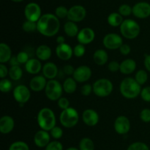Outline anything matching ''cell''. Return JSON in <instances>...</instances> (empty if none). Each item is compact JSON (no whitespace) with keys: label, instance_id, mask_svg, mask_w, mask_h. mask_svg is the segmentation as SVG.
<instances>
[{"label":"cell","instance_id":"cell-35","mask_svg":"<svg viewBox=\"0 0 150 150\" xmlns=\"http://www.w3.org/2000/svg\"><path fill=\"white\" fill-rule=\"evenodd\" d=\"M13 84L8 79H2L0 82V91L2 93H8L11 91Z\"/></svg>","mask_w":150,"mask_h":150},{"label":"cell","instance_id":"cell-44","mask_svg":"<svg viewBox=\"0 0 150 150\" xmlns=\"http://www.w3.org/2000/svg\"><path fill=\"white\" fill-rule=\"evenodd\" d=\"M140 118L145 123L150 122V109L145 108L142 110L140 113Z\"/></svg>","mask_w":150,"mask_h":150},{"label":"cell","instance_id":"cell-26","mask_svg":"<svg viewBox=\"0 0 150 150\" xmlns=\"http://www.w3.org/2000/svg\"><path fill=\"white\" fill-rule=\"evenodd\" d=\"M12 57V51L10 47L4 43L0 44V63L8 62Z\"/></svg>","mask_w":150,"mask_h":150},{"label":"cell","instance_id":"cell-15","mask_svg":"<svg viewBox=\"0 0 150 150\" xmlns=\"http://www.w3.org/2000/svg\"><path fill=\"white\" fill-rule=\"evenodd\" d=\"M95 38V33L92 29L89 27H85L79 31L77 35V40L79 44L83 45L89 44L94 41Z\"/></svg>","mask_w":150,"mask_h":150},{"label":"cell","instance_id":"cell-19","mask_svg":"<svg viewBox=\"0 0 150 150\" xmlns=\"http://www.w3.org/2000/svg\"><path fill=\"white\" fill-rule=\"evenodd\" d=\"M46 78L44 76H35L31 79L30 83H29V86L30 88L33 91L35 92H39L42 90L45 89L47 85Z\"/></svg>","mask_w":150,"mask_h":150},{"label":"cell","instance_id":"cell-22","mask_svg":"<svg viewBox=\"0 0 150 150\" xmlns=\"http://www.w3.org/2000/svg\"><path fill=\"white\" fill-rule=\"evenodd\" d=\"M25 69L31 74H37L42 69V64L39 59L30 58L25 64Z\"/></svg>","mask_w":150,"mask_h":150},{"label":"cell","instance_id":"cell-48","mask_svg":"<svg viewBox=\"0 0 150 150\" xmlns=\"http://www.w3.org/2000/svg\"><path fill=\"white\" fill-rule=\"evenodd\" d=\"M120 53H121L122 54H123V55H127L128 54H130V51H131V49H130V46L129 45L123 44L122 45L120 46Z\"/></svg>","mask_w":150,"mask_h":150},{"label":"cell","instance_id":"cell-4","mask_svg":"<svg viewBox=\"0 0 150 150\" xmlns=\"http://www.w3.org/2000/svg\"><path fill=\"white\" fill-rule=\"evenodd\" d=\"M140 32V26L133 19H125L120 25V32L127 39H134L139 36Z\"/></svg>","mask_w":150,"mask_h":150},{"label":"cell","instance_id":"cell-13","mask_svg":"<svg viewBox=\"0 0 150 150\" xmlns=\"http://www.w3.org/2000/svg\"><path fill=\"white\" fill-rule=\"evenodd\" d=\"M130 122L128 118L125 116H120L114 121V129L120 135L127 134L130 131Z\"/></svg>","mask_w":150,"mask_h":150},{"label":"cell","instance_id":"cell-54","mask_svg":"<svg viewBox=\"0 0 150 150\" xmlns=\"http://www.w3.org/2000/svg\"><path fill=\"white\" fill-rule=\"evenodd\" d=\"M65 150H79V149L76 148V147H69V148L66 149Z\"/></svg>","mask_w":150,"mask_h":150},{"label":"cell","instance_id":"cell-24","mask_svg":"<svg viewBox=\"0 0 150 150\" xmlns=\"http://www.w3.org/2000/svg\"><path fill=\"white\" fill-rule=\"evenodd\" d=\"M37 57L40 60L45 61V60H49L50 57H51L52 51H51V48L47 45H40L37 48L36 51H35Z\"/></svg>","mask_w":150,"mask_h":150},{"label":"cell","instance_id":"cell-39","mask_svg":"<svg viewBox=\"0 0 150 150\" xmlns=\"http://www.w3.org/2000/svg\"><path fill=\"white\" fill-rule=\"evenodd\" d=\"M86 49H85L84 45L81 44H79L76 45L73 49V54L77 57H81L84 55Z\"/></svg>","mask_w":150,"mask_h":150},{"label":"cell","instance_id":"cell-28","mask_svg":"<svg viewBox=\"0 0 150 150\" xmlns=\"http://www.w3.org/2000/svg\"><path fill=\"white\" fill-rule=\"evenodd\" d=\"M62 86L63 89L67 94H73L77 88V84L74 78L68 77L64 80Z\"/></svg>","mask_w":150,"mask_h":150},{"label":"cell","instance_id":"cell-23","mask_svg":"<svg viewBox=\"0 0 150 150\" xmlns=\"http://www.w3.org/2000/svg\"><path fill=\"white\" fill-rule=\"evenodd\" d=\"M136 69V63L133 59H126L120 63V72L124 74H130Z\"/></svg>","mask_w":150,"mask_h":150},{"label":"cell","instance_id":"cell-3","mask_svg":"<svg viewBox=\"0 0 150 150\" xmlns=\"http://www.w3.org/2000/svg\"><path fill=\"white\" fill-rule=\"evenodd\" d=\"M40 127L45 131H51L56 126V116L54 111L48 107L41 109L38 114Z\"/></svg>","mask_w":150,"mask_h":150},{"label":"cell","instance_id":"cell-9","mask_svg":"<svg viewBox=\"0 0 150 150\" xmlns=\"http://www.w3.org/2000/svg\"><path fill=\"white\" fill-rule=\"evenodd\" d=\"M24 15L26 20L38 22L42 16L40 7L35 2L29 3L24 8Z\"/></svg>","mask_w":150,"mask_h":150},{"label":"cell","instance_id":"cell-8","mask_svg":"<svg viewBox=\"0 0 150 150\" xmlns=\"http://www.w3.org/2000/svg\"><path fill=\"white\" fill-rule=\"evenodd\" d=\"M103 46L108 49H117L123 44L122 37L117 33H108L103 38Z\"/></svg>","mask_w":150,"mask_h":150},{"label":"cell","instance_id":"cell-27","mask_svg":"<svg viewBox=\"0 0 150 150\" xmlns=\"http://www.w3.org/2000/svg\"><path fill=\"white\" fill-rule=\"evenodd\" d=\"M64 31L66 35L69 37L77 36L79 34V27L76 22L68 21L64 25Z\"/></svg>","mask_w":150,"mask_h":150},{"label":"cell","instance_id":"cell-1","mask_svg":"<svg viewBox=\"0 0 150 150\" xmlns=\"http://www.w3.org/2000/svg\"><path fill=\"white\" fill-rule=\"evenodd\" d=\"M59 28L60 22L59 18L51 13L42 15L37 22V30L44 36H54L58 33Z\"/></svg>","mask_w":150,"mask_h":150},{"label":"cell","instance_id":"cell-29","mask_svg":"<svg viewBox=\"0 0 150 150\" xmlns=\"http://www.w3.org/2000/svg\"><path fill=\"white\" fill-rule=\"evenodd\" d=\"M108 24L111 25V26H118L122 24L123 22V16L120 15L119 13H111L108 16Z\"/></svg>","mask_w":150,"mask_h":150},{"label":"cell","instance_id":"cell-36","mask_svg":"<svg viewBox=\"0 0 150 150\" xmlns=\"http://www.w3.org/2000/svg\"><path fill=\"white\" fill-rule=\"evenodd\" d=\"M127 150H150L149 146L143 142H135L130 144Z\"/></svg>","mask_w":150,"mask_h":150},{"label":"cell","instance_id":"cell-12","mask_svg":"<svg viewBox=\"0 0 150 150\" xmlns=\"http://www.w3.org/2000/svg\"><path fill=\"white\" fill-rule=\"evenodd\" d=\"M133 14L138 19H146L150 16V4L140 1L133 7Z\"/></svg>","mask_w":150,"mask_h":150},{"label":"cell","instance_id":"cell-38","mask_svg":"<svg viewBox=\"0 0 150 150\" xmlns=\"http://www.w3.org/2000/svg\"><path fill=\"white\" fill-rule=\"evenodd\" d=\"M55 15L59 19H64V18L67 17L68 10L64 6H59L56 8Z\"/></svg>","mask_w":150,"mask_h":150},{"label":"cell","instance_id":"cell-53","mask_svg":"<svg viewBox=\"0 0 150 150\" xmlns=\"http://www.w3.org/2000/svg\"><path fill=\"white\" fill-rule=\"evenodd\" d=\"M57 43L58 44V45L59 44H64L65 43V38L63 36H62V35H59V36H58L57 38Z\"/></svg>","mask_w":150,"mask_h":150},{"label":"cell","instance_id":"cell-47","mask_svg":"<svg viewBox=\"0 0 150 150\" xmlns=\"http://www.w3.org/2000/svg\"><path fill=\"white\" fill-rule=\"evenodd\" d=\"M108 69L110 71L116 72L117 71H120V64L117 61H111L108 63Z\"/></svg>","mask_w":150,"mask_h":150},{"label":"cell","instance_id":"cell-40","mask_svg":"<svg viewBox=\"0 0 150 150\" xmlns=\"http://www.w3.org/2000/svg\"><path fill=\"white\" fill-rule=\"evenodd\" d=\"M45 150H63V146L59 141H51L46 146Z\"/></svg>","mask_w":150,"mask_h":150},{"label":"cell","instance_id":"cell-21","mask_svg":"<svg viewBox=\"0 0 150 150\" xmlns=\"http://www.w3.org/2000/svg\"><path fill=\"white\" fill-rule=\"evenodd\" d=\"M42 70L43 76L48 79H54L58 74V68L57 65L51 62L45 63Z\"/></svg>","mask_w":150,"mask_h":150},{"label":"cell","instance_id":"cell-5","mask_svg":"<svg viewBox=\"0 0 150 150\" xmlns=\"http://www.w3.org/2000/svg\"><path fill=\"white\" fill-rule=\"evenodd\" d=\"M79 120V113L73 107L63 110L59 116L60 123L66 128H72L76 126Z\"/></svg>","mask_w":150,"mask_h":150},{"label":"cell","instance_id":"cell-7","mask_svg":"<svg viewBox=\"0 0 150 150\" xmlns=\"http://www.w3.org/2000/svg\"><path fill=\"white\" fill-rule=\"evenodd\" d=\"M63 86L59 81L56 79H50L47 82L45 88V93L48 99L51 101L59 100L62 96L63 91Z\"/></svg>","mask_w":150,"mask_h":150},{"label":"cell","instance_id":"cell-20","mask_svg":"<svg viewBox=\"0 0 150 150\" xmlns=\"http://www.w3.org/2000/svg\"><path fill=\"white\" fill-rule=\"evenodd\" d=\"M15 122L10 116H4L0 119V132L2 134H8L14 128Z\"/></svg>","mask_w":150,"mask_h":150},{"label":"cell","instance_id":"cell-42","mask_svg":"<svg viewBox=\"0 0 150 150\" xmlns=\"http://www.w3.org/2000/svg\"><path fill=\"white\" fill-rule=\"evenodd\" d=\"M51 135L55 139H59L63 135V130L59 126H55L51 130Z\"/></svg>","mask_w":150,"mask_h":150},{"label":"cell","instance_id":"cell-34","mask_svg":"<svg viewBox=\"0 0 150 150\" xmlns=\"http://www.w3.org/2000/svg\"><path fill=\"white\" fill-rule=\"evenodd\" d=\"M9 150H29V147L23 141H16L10 146Z\"/></svg>","mask_w":150,"mask_h":150},{"label":"cell","instance_id":"cell-10","mask_svg":"<svg viewBox=\"0 0 150 150\" xmlns=\"http://www.w3.org/2000/svg\"><path fill=\"white\" fill-rule=\"evenodd\" d=\"M86 16V10L82 5H74L68 10L67 19L73 22H80L85 19Z\"/></svg>","mask_w":150,"mask_h":150},{"label":"cell","instance_id":"cell-32","mask_svg":"<svg viewBox=\"0 0 150 150\" xmlns=\"http://www.w3.org/2000/svg\"><path fill=\"white\" fill-rule=\"evenodd\" d=\"M135 79L137 81L138 83L140 84L141 85H144L148 79V74L147 72L145 70L143 69H141L139 70L136 74V76H135Z\"/></svg>","mask_w":150,"mask_h":150},{"label":"cell","instance_id":"cell-17","mask_svg":"<svg viewBox=\"0 0 150 150\" xmlns=\"http://www.w3.org/2000/svg\"><path fill=\"white\" fill-rule=\"evenodd\" d=\"M50 139H51V137L48 131L43 130V129L37 132L34 136V142L35 145L40 148L46 147V146L50 143Z\"/></svg>","mask_w":150,"mask_h":150},{"label":"cell","instance_id":"cell-11","mask_svg":"<svg viewBox=\"0 0 150 150\" xmlns=\"http://www.w3.org/2000/svg\"><path fill=\"white\" fill-rule=\"evenodd\" d=\"M31 96L29 89L23 85L16 86L13 90V97L15 100L20 104H24L27 102Z\"/></svg>","mask_w":150,"mask_h":150},{"label":"cell","instance_id":"cell-43","mask_svg":"<svg viewBox=\"0 0 150 150\" xmlns=\"http://www.w3.org/2000/svg\"><path fill=\"white\" fill-rule=\"evenodd\" d=\"M141 96L144 101L146 102H150V86H146L142 89Z\"/></svg>","mask_w":150,"mask_h":150},{"label":"cell","instance_id":"cell-52","mask_svg":"<svg viewBox=\"0 0 150 150\" xmlns=\"http://www.w3.org/2000/svg\"><path fill=\"white\" fill-rule=\"evenodd\" d=\"M9 63L11 66H19V62L18 60L17 57L16 56H12V57L10 58V60H9Z\"/></svg>","mask_w":150,"mask_h":150},{"label":"cell","instance_id":"cell-46","mask_svg":"<svg viewBox=\"0 0 150 150\" xmlns=\"http://www.w3.org/2000/svg\"><path fill=\"white\" fill-rule=\"evenodd\" d=\"M92 91H93V86H92L90 84H85L82 86L81 94L83 96H89L90 95Z\"/></svg>","mask_w":150,"mask_h":150},{"label":"cell","instance_id":"cell-33","mask_svg":"<svg viewBox=\"0 0 150 150\" xmlns=\"http://www.w3.org/2000/svg\"><path fill=\"white\" fill-rule=\"evenodd\" d=\"M22 29L26 32H32L37 30V22L26 20L22 24Z\"/></svg>","mask_w":150,"mask_h":150},{"label":"cell","instance_id":"cell-16","mask_svg":"<svg viewBox=\"0 0 150 150\" xmlns=\"http://www.w3.org/2000/svg\"><path fill=\"white\" fill-rule=\"evenodd\" d=\"M56 54L57 57L62 60H68L73 54V49L69 44H59L56 48Z\"/></svg>","mask_w":150,"mask_h":150},{"label":"cell","instance_id":"cell-41","mask_svg":"<svg viewBox=\"0 0 150 150\" xmlns=\"http://www.w3.org/2000/svg\"><path fill=\"white\" fill-rule=\"evenodd\" d=\"M17 59L18 60L19 63L20 64H26V63L28 62V60H29V55L27 52L26 51H21L17 54Z\"/></svg>","mask_w":150,"mask_h":150},{"label":"cell","instance_id":"cell-50","mask_svg":"<svg viewBox=\"0 0 150 150\" xmlns=\"http://www.w3.org/2000/svg\"><path fill=\"white\" fill-rule=\"evenodd\" d=\"M63 71H64V73L67 75H73L75 71V69L73 68V66H70V65H66L64 66V67L63 68Z\"/></svg>","mask_w":150,"mask_h":150},{"label":"cell","instance_id":"cell-25","mask_svg":"<svg viewBox=\"0 0 150 150\" xmlns=\"http://www.w3.org/2000/svg\"><path fill=\"white\" fill-rule=\"evenodd\" d=\"M108 55L104 49H98L93 54L94 62L98 66H103L107 63Z\"/></svg>","mask_w":150,"mask_h":150},{"label":"cell","instance_id":"cell-31","mask_svg":"<svg viewBox=\"0 0 150 150\" xmlns=\"http://www.w3.org/2000/svg\"><path fill=\"white\" fill-rule=\"evenodd\" d=\"M79 150H95V144L92 139L83 138L79 143Z\"/></svg>","mask_w":150,"mask_h":150},{"label":"cell","instance_id":"cell-14","mask_svg":"<svg viewBox=\"0 0 150 150\" xmlns=\"http://www.w3.org/2000/svg\"><path fill=\"white\" fill-rule=\"evenodd\" d=\"M73 76L76 82H85L90 79L92 76V70L87 66H81L75 69Z\"/></svg>","mask_w":150,"mask_h":150},{"label":"cell","instance_id":"cell-2","mask_svg":"<svg viewBox=\"0 0 150 150\" xmlns=\"http://www.w3.org/2000/svg\"><path fill=\"white\" fill-rule=\"evenodd\" d=\"M120 93L126 99H135L141 94L142 88L136 79L132 77L125 78L120 86Z\"/></svg>","mask_w":150,"mask_h":150},{"label":"cell","instance_id":"cell-55","mask_svg":"<svg viewBox=\"0 0 150 150\" xmlns=\"http://www.w3.org/2000/svg\"><path fill=\"white\" fill-rule=\"evenodd\" d=\"M12 1H13V2H21V1H23V0H11Z\"/></svg>","mask_w":150,"mask_h":150},{"label":"cell","instance_id":"cell-18","mask_svg":"<svg viewBox=\"0 0 150 150\" xmlns=\"http://www.w3.org/2000/svg\"><path fill=\"white\" fill-rule=\"evenodd\" d=\"M83 122L89 126H95L99 121V115L93 109H86L82 115Z\"/></svg>","mask_w":150,"mask_h":150},{"label":"cell","instance_id":"cell-45","mask_svg":"<svg viewBox=\"0 0 150 150\" xmlns=\"http://www.w3.org/2000/svg\"><path fill=\"white\" fill-rule=\"evenodd\" d=\"M69 104H70V102H69V100L67 99L65 97H61L58 100V106L62 110H65V109L68 108Z\"/></svg>","mask_w":150,"mask_h":150},{"label":"cell","instance_id":"cell-30","mask_svg":"<svg viewBox=\"0 0 150 150\" xmlns=\"http://www.w3.org/2000/svg\"><path fill=\"white\" fill-rule=\"evenodd\" d=\"M23 71L19 66H11L9 69V76L13 80H19L22 77Z\"/></svg>","mask_w":150,"mask_h":150},{"label":"cell","instance_id":"cell-6","mask_svg":"<svg viewBox=\"0 0 150 150\" xmlns=\"http://www.w3.org/2000/svg\"><path fill=\"white\" fill-rule=\"evenodd\" d=\"M93 91L99 97H105L109 96L113 91V84L109 79L102 78L95 82L93 84Z\"/></svg>","mask_w":150,"mask_h":150},{"label":"cell","instance_id":"cell-37","mask_svg":"<svg viewBox=\"0 0 150 150\" xmlns=\"http://www.w3.org/2000/svg\"><path fill=\"white\" fill-rule=\"evenodd\" d=\"M119 13L122 16H128L133 13V7L127 4H123L119 7Z\"/></svg>","mask_w":150,"mask_h":150},{"label":"cell","instance_id":"cell-49","mask_svg":"<svg viewBox=\"0 0 150 150\" xmlns=\"http://www.w3.org/2000/svg\"><path fill=\"white\" fill-rule=\"evenodd\" d=\"M7 74H9V70L7 69V66L3 63H1L0 64V77L4 79Z\"/></svg>","mask_w":150,"mask_h":150},{"label":"cell","instance_id":"cell-51","mask_svg":"<svg viewBox=\"0 0 150 150\" xmlns=\"http://www.w3.org/2000/svg\"><path fill=\"white\" fill-rule=\"evenodd\" d=\"M144 63V66L146 70L150 72V54H146L145 55Z\"/></svg>","mask_w":150,"mask_h":150}]
</instances>
